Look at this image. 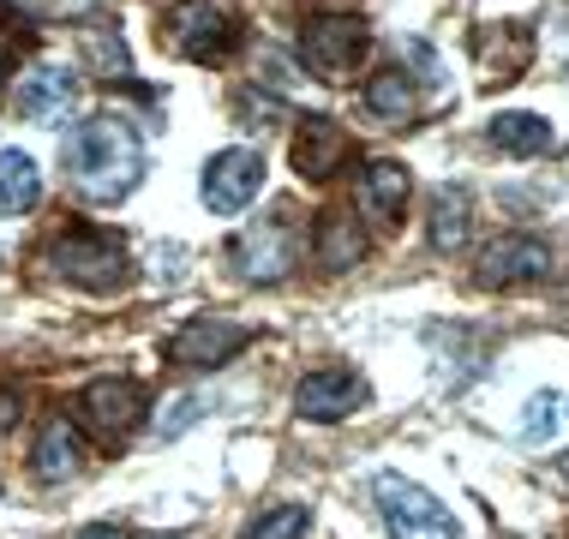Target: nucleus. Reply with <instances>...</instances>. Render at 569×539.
I'll return each instance as SVG.
<instances>
[{"label": "nucleus", "mask_w": 569, "mask_h": 539, "mask_svg": "<svg viewBox=\"0 0 569 539\" xmlns=\"http://www.w3.org/2000/svg\"><path fill=\"white\" fill-rule=\"evenodd\" d=\"M150 157L120 114H90L79 132L67 138V180L84 192V204H127L144 187Z\"/></svg>", "instance_id": "f257e3e1"}, {"label": "nucleus", "mask_w": 569, "mask_h": 539, "mask_svg": "<svg viewBox=\"0 0 569 539\" xmlns=\"http://www.w3.org/2000/svg\"><path fill=\"white\" fill-rule=\"evenodd\" d=\"M49 270L60 282L72 288H90V295H102V288H120L132 276V258H127V240L120 234H102V228H60L49 240Z\"/></svg>", "instance_id": "f03ea898"}, {"label": "nucleus", "mask_w": 569, "mask_h": 539, "mask_svg": "<svg viewBox=\"0 0 569 539\" xmlns=\"http://www.w3.org/2000/svg\"><path fill=\"white\" fill-rule=\"evenodd\" d=\"M366 49H372V30H366L360 12H318V19H306V30H300V60L330 84L353 79Z\"/></svg>", "instance_id": "7ed1b4c3"}, {"label": "nucleus", "mask_w": 569, "mask_h": 539, "mask_svg": "<svg viewBox=\"0 0 569 539\" xmlns=\"http://www.w3.org/2000/svg\"><path fill=\"white\" fill-rule=\"evenodd\" d=\"M372 498H378V516H383V528H390V539H456L461 533L456 516L443 510L432 491L402 480V473H383L372 486Z\"/></svg>", "instance_id": "20e7f679"}, {"label": "nucleus", "mask_w": 569, "mask_h": 539, "mask_svg": "<svg viewBox=\"0 0 569 539\" xmlns=\"http://www.w3.org/2000/svg\"><path fill=\"white\" fill-rule=\"evenodd\" d=\"M168 42H174V54L217 67V60L234 54L240 19L222 7V0H180V7L168 12Z\"/></svg>", "instance_id": "39448f33"}, {"label": "nucleus", "mask_w": 569, "mask_h": 539, "mask_svg": "<svg viewBox=\"0 0 569 539\" xmlns=\"http://www.w3.org/2000/svg\"><path fill=\"white\" fill-rule=\"evenodd\" d=\"M12 108H19V120H30V127H67V120L84 108L79 72L42 60V67H30L24 79L12 84Z\"/></svg>", "instance_id": "423d86ee"}, {"label": "nucleus", "mask_w": 569, "mask_h": 539, "mask_svg": "<svg viewBox=\"0 0 569 539\" xmlns=\"http://www.w3.org/2000/svg\"><path fill=\"white\" fill-rule=\"evenodd\" d=\"M295 228L282 222V216H264V222H252L246 234L234 240V270L246 282L270 288V282H288L295 276Z\"/></svg>", "instance_id": "0eeeda50"}, {"label": "nucleus", "mask_w": 569, "mask_h": 539, "mask_svg": "<svg viewBox=\"0 0 569 539\" xmlns=\"http://www.w3.org/2000/svg\"><path fill=\"white\" fill-rule=\"evenodd\" d=\"M264 192V157L258 150H217L204 168V210L210 216H240L252 198Z\"/></svg>", "instance_id": "6e6552de"}, {"label": "nucleus", "mask_w": 569, "mask_h": 539, "mask_svg": "<svg viewBox=\"0 0 569 539\" xmlns=\"http://www.w3.org/2000/svg\"><path fill=\"white\" fill-rule=\"evenodd\" d=\"M150 396L138 390L132 378H97L79 390V420L97 431V438H120V431H132L138 420H144Z\"/></svg>", "instance_id": "1a4fd4ad"}, {"label": "nucleus", "mask_w": 569, "mask_h": 539, "mask_svg": "<svg viewBox=\"0 0 569 539\" xmlns=\"http://www.w3.org/2000/svg\"><path fill=\"white\" fill-rule=\"evenodd\" d=\"M366 408V383L342 372V366H325V372H306L295 383V413L300 420H318V426H330V420H348V413H360Z\"/></svg>", "instance_id": "9d476101"}, {"label": "nucleus", "mask_w": 569, "mask_h": 539, "mask_svg": "<svg viewBox=\"0 0 569 539\" xmlns=\"http://www.w3.org/2000/svg\"><path fill=\"white\" fill-rule=\"evenodd\" d=\"M551 276V246L533 234H503L486 246L480 258V282L486 288H516V282H546Z\"/></svg>", "instance_id": "9b49d317"}, {"label": "nucleus", "mask_w": 569, "mask_h": 539, "mask_svg": "<svg viewBox=\"0 0 569 539\" xmlns=\"http://www.w3.org/2000/svg\"><path fill=\"white\" fill-rule=\"evenodd\" d=\"M348 157V132H342V120H330V114H306L300 127H295V150H288V162H295V174L300 180H330L336 168H342Z\"/></svg>", "instance_id": "f8f14e48"}, {"label": "nucleus", "mask_w": 569, "mask_h": 539, "mask_svg": "<svg viewBox=\"0 0 569 539\" xmlns=\"http://www.w3.org/2000/svg\"><path fill=\"white\" fill-rule=\"evenodd\" d=\"M174 353L180 366H198V372H210V366H228L234 353H246V330L240 323H228V318H198L187 323V330L174 336Z\"/></svg>", "instance_id": "ddd939ff"}, {"label": "nucleus", "mask_w": 569, "mask_h": 539, "mask_svg": "<svg viewBox=\"0 0 569 539\" xmlns=\"http://www.w3.org/2000/svg\"><path fill=\"white\" fill-rule=\"evenodd\" d=\"M408 198H413V180H408L402 162L378 157V162L360 168V210L372 216L378 228H396V222H402V216H408Z\"/></svg>", "instance_id": "4468645a"}, {"label": "nucleus", "mask_w": 569, "mask_h": 539, "mask_svg": "<svg viewBox=\"0 0 569 539\" xmlns=\"http://www.w3.org/2000/svg\"><path fill=\"white\" fill-rule=\"evenodd\" d=\"M569 438V390H533L521 408V443L528 450H558Z\"/></svg>", "instance_id": "2eb2a0df"}, {"label": "nucleus", "mask_w": 569, "mask_h": 539, "mask_svg": "<svg viewBox=\"0 0 569 539\" xmlns=\"http://www.w3.org/2000/svg\"><path fill=\"white\" fill-rule=\"evenodd\" d=\"M79 431H72L67 420H49L42 426V438H37V450H30V473H37L42 486H60V480H72L79 473Z\"/></svg>", "instance_id": "dca6fc26"}, {"label": "nucleus", "mask_w": 569, "mask_h": 539, "mask_svg": "<svg viewBox=\"0 0 569 539\" xmlns=\"http://www.w3.org/2000/svg\"><path fill=\"white\" fill-rule=\"evenodd\" d=\"M366 114L390 120V127H413V120H420V90H413V79L402 67L378 72V79L366 84Z\"/></svg>", "instance_id": "f3484780"}, {"label": "nucleus", "mask_w": 569, "mask_h": 539, "mask_svg": "<svg viewBox=\"0 0 569 539\" xmlns=\"http://www.w3.org/2000/svg\"><path fill=\"white\" fill-rule=\"evenodd\" d=\"M42 198V168L24 157V150L0 144V216H24L37 210Z\"/></svg>", "instance_id": "a211bd4d"}, {"label": "nucleus", "mask_w": 569, "mask_h": 539, "mask_svg": "<svg viewBox=\"0 0 569 539\" xmlns=\"http://www.w3.org/2000/svg\"><path fill=\"white\" fill-rule=\"evenodd\" d=\"M491 150H503V157H546L551 127L540 114H528V108H503V114L491 120Z\"/></svg>", "instance_id": "6ab92c4d"}, {"label": "nucleus", "mask_w": 569, "mask_h": 539, "mask_svg": "<svg viewBox=\"0 0 569 539\" xmlns=\"http://www.w3.org/2000/svg\"><path fill=\"white\" fill-rule=\"evenodd\" d=\"M318 264L325 270H353L366 258V234H360V222L353 216H342V210H325L318 216Z\"/></svg>", "instance_id": "aec40b11"}, {"label": "nucleus", "mask_w": 569, "mask_h": 539, "mask_svg": "<svg viewBox=\"0 0 569 539\" xmlns=\"http://www.w3.org/2000/svg\"><path fill=\"white\" fill-rule=\"evenodd\" d=\"M468 228H473L468 187H443L432 198V246H438V252H461V246H468Z\"/></svg>", "instance_id": "412c9836"}, {"label": "nucleus", "mask_w": 569, "mask_h": 539, "mask_svg": "<svg viewBox=\"0 0 569 539\" xmlns=\"http://www.w3.org/2000/svg\"><path fill=\"white\" fill-rule=\"evenodd\" d=\"M306 533V510H295V503H282V510H264L246 528V539H300Z\"/></svg>", "instance_id": "4be33fe9"}, {"label": "nucleus", "mask_w": 569, "mask_h": 539, "mask_svg": "<svg viewBox=\"0 0 569 539\" xmlns=\"http://www.w3.org/2000/svg\"><path fill=\"white\" fill-rule=\"evenodd\" d=\"M12 420H19V396H12V390H0V438L12 431Z\"/></svg>", "instance_id": "5701e85b"}, {"label": "nucleus", "mask_w": 569, "mask_h": 539, "mask_svg": "<svg viewBox=\"0 0 569 539\" xmlns=\"http://www.w3.org/2000/svg\"><path fill=\"white\" fill-rule=\"evenodd\" d=\"M79 539H132V533L127 528H84Z\"/></svg>", "instance_id": "b1692460"}, {"label": "nucleus", "mask_w": 569, "mask_h": 539, "mask_svg": "<svg viewBox=\"0 0 569 539\" xmlns=\"http://www.w3.org/2000/svg\"><path fill=\"white\" fill-rule=\"evenodd\" d=\"M7 60H12V54H7V37H0V79H7Z\"/></svg>", "instance_id": "393cba45"}, {"label": "nucleus", "mask_w": 569, "mask_h": 539, "mask_svg": "<svg viewBox=\"0 0 569 539\" xmlns=\"http://www.w3.org/2000/svg\"><path fill=\"white\" fill-rule=\"evenodd\" d=\"M157 539H174V533H157Z\"/></svg>", "instance_id": "a878e982"}]
</instances>
